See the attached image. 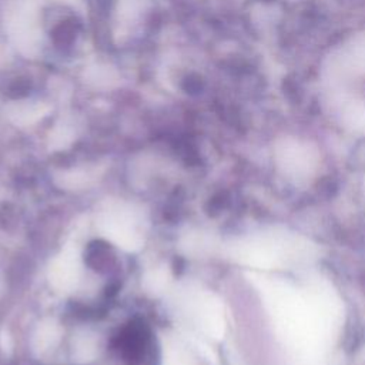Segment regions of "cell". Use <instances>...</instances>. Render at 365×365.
Returning <instances> with one entry per match:
<instances>
[{"label":"cell","mask_w":365,"mask_h":365,"mask_svg":"<svg viewBox=\"0 0 365 365\" xmlns=\"http://www.w3.org/2000/svg\"><path fill=\"white\" fill-rule=\"evenodd\" d=\"M115 348L124 362L138 364L143 358L150 355L151 336L143 325L133 324L120 332Z\"/></svg>","instance_id":"obj_1"}]
</instances>
